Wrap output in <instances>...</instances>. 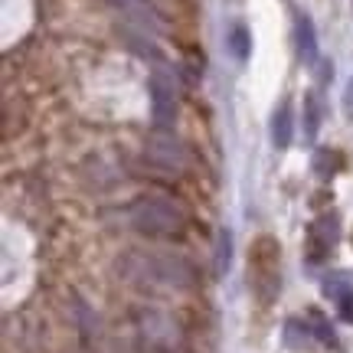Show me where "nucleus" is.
Listing matches in <instances>:
<instances>
[{"mask_svg":"<svg viewBox=\"0 0 353 353\" xmlns=\"http://www.w3.org/2000/svg\"><path fill=\"white\" fill-rule=\"evenodd\" d=\"M125 272L134 285H151V288H193L196 285V268L180 259V255L164 252H128L121 259Z\"/></svg>","mask_w":353,"mask_h":353,"instance_id":"f257e3e1","label":"nucleus"},{"mask_svg":"<svg viewBox=\"0 0 353 353\" xmlns=\"http://www.w3.org/2000/svg\"><path fill=\"white\" fill-rule=\"evenodd\" d=\"M131 226L151 239H174L187 229V213L167 196H138L128 210Z\"/></svg>","mask_w":353,"mask_h":353,"instance_id":"f03ea898","label":"nucleus"},{"mask_svg":"<svg viewBox=\"0 0 353 353\" xmlns=\"http://www.w3.org/2000/svg\"><path fill=\"white\" fill-rule=\"evenodd\" d=\"M249 288L262 304H272L281 291V249L272 236H259L249 245Z\"/></svg>","mask_w":353,"mask_h":353,"instance_id":"7ed1b4c3","label":"nucleus"},{"mask_svg":"<svg viewBox=\"0 0 353 353\" xmlns=\"http://www.w3.org/2000/svg\"><path fill=\"white\" fill-rule=\"evenodd\" d=\"M144 157H148L151 164L164 167V170H183V167H187L183 144H180L167 128H157L154 134H148V141H144Z\"/></svg>","mask_w":353,"mask_h":353,"instance_id":"20e7f679","label":"nucleus"},{"mask_svg":"<svg viewBox=\"0 0 353 353\" xmlns=\"http://www.w3.org/2000/svg\"><path fill=\"white\" fill-rule=\"evenodd\" d=\"M151 114L157 128H170L176 121V82L174 76H167L164 69H157L151 76Z\"/></svg>","mask_w":353,"mask_h":353,"instance_id":"39448f33","label":"nucleus"},{"mask_svg":"<svg viewBox=\"0 0 353 353\" xmlns=\"http://www.w3.org/2000/svg\"><path fill=\"white\" fill-rule=\"evenodd\" d=\"M337 216H321L314 226L307 229V259L311 262H321L327 259L330 249L337 245Z\"/></svg>","mask_w":353,"mask_h":353,"instance_id":"423d86ee","label":"nucleus"},{"mask_svg":"<svg viewBox=\"0 0 353 353\" xmlns=\"http://www.w3.org/2000/svg\"><path fill=\"white\" fill-rule=\"evenodd\" d=\"M141 330H144V337H148L154 347H164V350H176V347H180L174 321L164 314H144L141 317Z\"/></svg>","mask_w":353,"mask_h":353,"instance_id":"0eeeda50","label":"nucleus"},{"mask_svg":"<svg viewBox=\"0 0 353 353\" xmlns=\"http://www.w3.org/2000/svg\"><path fill=\"white\" fill-rule=\"evenodd\" d=\"M324 294L334 298L341 317L347 321V324H353V285L347 281V275H330L327 281H324Z\"/></svg>","mask_w":353,"mask_h":353,"instance_id":"6e6552de","label":"nucleus"},{"mask_svg":"<svg viewBox=\"0 0 353 353\" xmlns=\"http://www.w3.org/2000/svg\"><path fill=\"white\" fill-rule=\"evenodd\" d=\"M294 46H298V56L304 63H317V33L307 13L294 17Z\"/></svg>","mask_w":353,"mask_h":353,"instance_id":"1a4fd4ad","label":"nucleus"},{"mask_svg":"<svg viewBox=\"0 0 353 353\" xmlns=\"http://www.w3.org/2000/svg\"><path fill=\"white\" fill-rule=\"evenodd\" d=\"M291 134H294V121H291V105L281 101L272 114V141H275L278 151H285L291 144Z\"/></svg>","mask_w":353,"mask_h":353,"instance_id":"9d476101","label":"nucleus"},{"mask_svg":"<svg viewBox=\"0 0 353 353\" xmlns=\"http://www.w3.org/2000/svg\"><path fill=\"white\" fill-rule=\"evenodd\" d=\"M229 259H232V236H229V229H219L216 232V252H213V272L219 278L229 272Z\"/></svg>","mask_w":353,"mask_h":353,"instance_id":"9b49d317","label":"nucleus"},{"mask_svg":"<svg viewBox=\"0 0 353 353\" xmlns=\"http://www.w3.org/2000/svg\"><path fill=\"white\" fill-rule=\"evenodd\" d=\"M317 131H321V99L317 92H307L304 95V138L314 141Z\"/></svg>","mask_w":353,"mask_h":353,"instance_id":"f8f14e48","label":"nucleus"},{"mask_svg":"<svg viewBox=\"0 0 353 353\" xmlns=\"http://www.w3.org/2000/svg\"><path fill=\"white\" fill-rule=\"evenodd\" d=\"M226 46H229V52H232L239 63H245V59H249V52H252V37H249V30H245V26H232V30H229V37H226Z\"/></svg>","mask_w":353,"mask_h":353,"instance_id":"ddd939ff","label":"nucleus"},{"mask_svg":"<svg viewBox=\"0 0 353 353\" xmlns=\"http://www.w3.org/2000/svg\"><path fill=\"white\" fill-rule=\"evenodd\" d=\"M341 167H343L341 151H334V148H321V151H314V174L317 176L337 174Z\"/></svg>","mask_w":353,"mask_h":353,"instance_id":"4468645a","label":"nucleus"},{"mask_svg":"<svg viewBox=\"0 0 353 353\" xmlns=\"http://www.w3.org/2000/svg\"><path fill=\"white\" fill-rule=\"evenodd\" d=\"M307 324H311V330L317 334V341H321V343H327V347H334V343H337V337H334V327H330L327 317L321 314L317 307H311V311H307Z\"/></svg>","mask_w":353,"mask_h":353,"instance_id":"2eb2a0df","label":"nucleus"},{"mask_svg":"<svg viewBox=\"0 0 353 353\" xmlns=\"http://www.w3.org/2000/svg\"><path fill=\"white\" fill-rule=\"evenodd\" d=\"M288 347H301L304 341H307V334H311V330L307 327H301V321H288Z\"/></svg>","mask_w":353,"mask_h":353,"instance_id":"dca6fc26","label":"nucleus"},{"mask_svg":"<svg viewBox=\"0 0 353 353\" xmlns=\"http://www.w3.org/2000/svg\"><path fill=\"white\" fill-rule=\"evenodd\" d=\"M343 114L353 121V79L347 82V88H343Z\"/></svg>","mask_w":353,"mask_h":353,"instance_id":"f3484780","label":"nucleus"}]
</instances>
